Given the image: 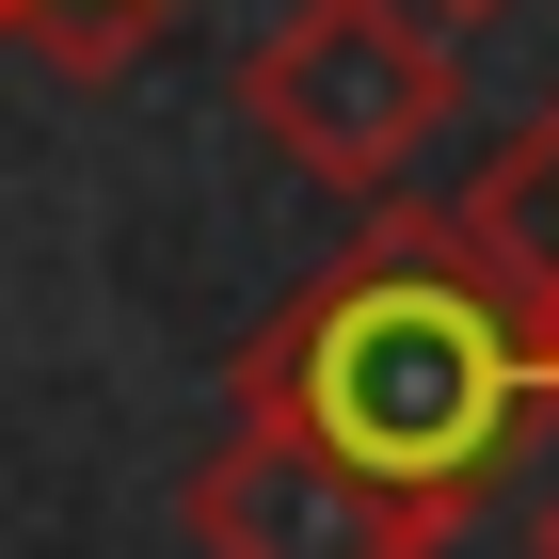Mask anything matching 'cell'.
<instances>
[{
	"instance_id": "cell-2",
	"label": "cell",
	"mask_w": 559,
	"mask_h": 559,
	"mask_svg": "<svg viewBox=\"0 0 559 559\" xmlns=\"http://www.w3.org/2000/svg\"><path fill=\"white\" fill-rule=\"evenodd\" d=\"M240 129L304 176L384 209L431 144L464 129V48L416 0H272V33L240 48Z\"/></svg>"
},
{
	"instance_id": "cell-1",
	"label": "cell",
	"mask_w": 559,
	"mask_h": 559,
	"mask_svg": "<svg viewBox=\"0 0 559 559\" xmlns=\"http://www.w3.org/2000/svg\"><path fill=\"white\" fill-rule=\"evenodd\" d=\"M224 416H272L304 448H336L352 479L479 512L496 479L559 431V320L479 257L464 209H384L224 352Z\"/></svg>"
},
{
	"instance_id": "cell-6",
	"label": "cell",
	"mask_w": 559,
	"mask_h": 559,
	"mask_svg": "<svg viewBox=\"0 0 559 559\" xmlns=\"http://www.w3.org/2000/svg\"><path fill=\"white\" fill-rule=\"evenodd\" d=\"M416 16H431L448 48H464V33H496V16H527V0H416Z\"/></svg>"
},
{
	"instance_id": "cell-4",
	"label": "cell",
	"mask_w": 559,
	"mask_h": 559,
	"mask_svg": "<svg viewBox=\"0 0 559 559\" xmlns=\"http://www.w3.org/2000/svg\"><path fill=\"white\" fill-rule=\"evenodd\" d=\"M448 209H464V224H479V257H496V272H512V288L559 320V96L464 176V192H448Z\"/></svg>"
},
{
	"instance_id": "cell-3",
	"label": "cell",
	"mask_w": 559,
	"mask_h": 559,
	"mask_svg": "<svg viewBox=\"0 0 559 559\" xmlns=\"http://www.w3.org/2000/svg\"><path fill=\"white\" fill-rule=\"evenodd\" d=\"M176 527H192V559H448L464 544V512L384 496L272 416H224V448L176 479Z\"/></svg>"
},
{
	"instance_id": "cell-5",
	"label": "cell",
	"mask_w": 559,
	"mask_h": 559,
	"mask_svg": "<svg viewBox=\"0 0 559 559\" xmlns=\"http://www.w3.org/2000/svg\"><path fill=\"white\" fill-rule=\"evenodd\" d=\"M192 0H0V48H48V81H129Z\"/></svg>"
},
{
	"instance_id": "cell-7",
	"label": "cell",
	"mask_w": 559,
	"mask_h": 559,
	"mask_svg": "<svg viewBox=\"0 0 559 559\" xmlns=\"http://www.w3.org/2000/svg\"><path fill=\"white\" fill-rule=\"evenodd\" d=\"M527 559H559V479H544V512H527Z\"/></svg>"
}]
</instances>
